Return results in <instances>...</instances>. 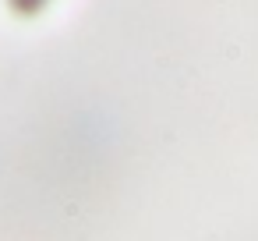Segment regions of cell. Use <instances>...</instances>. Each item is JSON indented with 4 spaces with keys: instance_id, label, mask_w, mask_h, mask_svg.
I'll use <instances>...</instances> for the list:
<instances>
[{
    "instance_id": "1",
    "label": "cell",
    "mask_w": 258,
    "mask_h": 241,
    "mask_svg": "<svg viewBox=\"0 0 258 241\" xmlns=\"http://www.w3.org/2000/svg\"><path fill=\"white\" fill-rule=\"evenodd\" d=\"M8 4H11V11H15V15L32 18V15H43V11L53 4V0H8Z\"/></svg>"
}]
</instances>
